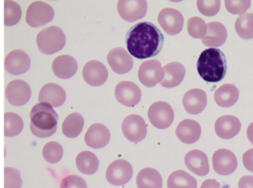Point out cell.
<instances>
[{"mask_svg": "<svg viewBox=\"0 0 253 188\" xmlns=\"http://www.w3.org/2000/svg\"><path fill=\"white\" fill-rule=\"evenodd\" d=\"M164 43V36L159 29L150 22L133 25L126 34V44L130 56L146 59L157 55Z\"/></svg>", "mask_w": 253, "mask_h": 188, "instance_id": "1", "label": "cell"}, {"mask_svg": "<svg viewBox=\"0 0 253 188\" xmlns=\"http://www.w3.org/2000/svg\"><path fill=\"white\" fill-rule=\"evenodd\" d=\"M226 59L218 48H207L199 56L197 71L200 77L209 83L221 81L226 73Z\"/></svg>", "mask_w": 253, "mask_h": 188, "instance_id": "2", "label": "cell"}, {"mask_svg": "<svg viewBox=\"0 0 253 188\" xmlns=\"http://www.w3.org/2000/svg\"><path fill=\"white\" fill-rule=\"evenodd\" d=\"M57 129V113L48 104L39 102L30 112V130L39 138L52 136Z\"/></svg>", "mask_w": 253, "mask_h": 188, "instance_id": "3", "label": "cell"}, {"mask_svg": "<svg viewBox=\"0 0 253 188\" xmlns=\"http://www.w3.org/2000/svg\"><path fill=\"white\" fill-rule=\"evenodd\" d=\"M65 34L63 31L55 26L47 27L37 34V45L43 54H53L61 50L65 45Z\"/></svg>", "mask_w": 253, "mask_h": 188, "instance_id": "4", "label": "cell"}, {"mask_svg": "<svg viewBox=\"0 0 253 188\" xmlns=\"http://www.w3.org/2000/svg\"><path fill=\"white\" fill-rule=\"evenodd\" d=\"M53 9L43 1H35L27 9L26 23L33 28L42 27L53 19Z\"/></svg>", "mask_w": 253, "mask_h": 188, "instance_id": "5", "label": "cell"}, {"mask_svg": "<svg viewBox=\"0 0 253 188\" xmlns=\"http://www.w3.org/2000/svg\"><path fill=\"white\" fill-rule=\"evenodd\" d=\"M148 118L150 123L158 128H168L174 120V111L171 105L165 101H155L148 108Z\"/></svg>", "mask_w": 253, "mask_h": 188, "instance_id": "6", "label": "cell"}, {"mask_svg": "<svg viewBox=\"0 0 253 188\" xmlns=\"http://www.w3.org/2000/svg\"><path fill=\"white\" fill-rule=\"evenodd\" d=\"M137 77L139 82L148 88L154 87L157 83H160L164 77L163 67L156 59H150L140 64Z\"/></svg>", "mask_w": 253, "mask_h": 188, "instance_id": "7", "label": "cell"}, {"mask_svg": "<svg viewBox=\"0 0 253 188\" xmlns=\"http://www.w3.org/2000/svg\"><path fill=\"white\" fill-rule=\"evenodd\" d=\"M132 176L131 164L123 158L113 161L106 170V178L112 185L121 186L127 183Z\"/></svg>", "mask_w": 253, "mask_h": 188, "instance_id": "8", "label": "cell"}, {"mask_svg": "<svg viewBox=\"0 0 253 188\" xmlns=\"http://www.w3.org/2000/svg\"><path fill=\"white\" fill-rule=\"evenodd\" d=\"M122 131L124 136L133 143L142 141L147 133L146 124L143 118L137 114L127 115L123 120Z\"/></svg>", "mask_w": 253, "mask_h": 188, "instance_id": "9", "label": "cell"}, {"mask_svg": "<svg viewBox=\"0 0 253 188\" xmlns=\"http://www.w3.org/2000/svg\"><path fill=\"white\" fill-rule=\"evenodd\" d=\"M5 97L12 105H24L31 97V88L23 80H13L5 88Z\"/></svg>", "mask_w": 253, "mask_h": 188, "instance_id": "10", "label": "cell"}, {"mask_svg": "<svg viewBox=\"0 0 253 188\" xmlns=\"http://www.w3.org/2000/svg\"><path fill=\"white\" fill-rule=\"evenodd\" d=\"M117 8L121 18L126 22H134L145 16L147 3L145 0H120Z\"/></svg>", "mask_w": 253, "mask_h": 188, "instance_id": "11", "label": "cell"}, {"mask_svg": "<svg viewBox=\"0 0 253 188\" xmlns=\"http://www.w3.org/2000/svg\"><path fill=\"white\" fill-rule=\"evenodd\" d=\"M157 20L163 31L170 35L179 33L183 29V15L174 8L162 9L158 14Z\"/></svg>", "mask_w": 253, "mask_h": 188, "instance_id": "12", "label": "cell"}, {"mask_svg": "<svg viewBox=\"0 0 253 188\" xmlns=\"http://www.w3.org/2000/svg\"><path fill=\"white\" fill-rule=\"evenodd\" d=\"M116 99L125 106L136 105L141 97V91L134 83L129 81L120 82L115 89Z\"/></svg>", "mask_w": 253, "mask_h": 188, "instance_id": "13", "label": "cell"}, {"mask_svg": "<svg viewBox=\"0 0 253 188\" xmlns=\"http://www.w3.org/2000/svg\"><path fill=\"white\" fill-rule=\"evenodd\" d=\"M212 167L220 175H229L237 167L235 155L226 149H218L212 155Z\"/></svg>", "mask_w": 253, "mask_h": 188, "instance_id": "14", "label": "cell"}, {"mask_svg": "<svg viewBox=\"0 0 253 188\" xmlns=\"http://www.w3.org/2000/svg\"><path fill=\"white\" fill-rule=\"evenodd\" d=\"M30 66L31 59L29 55L21 49L10 51L4 59V68L12 75L24 74L29 70Z\"/></svg>", "mask_w": 253, "mask_h": 188, "instance_id": "15", "label": "cell"}, {"mask_svg": "<svg viewBox=\"0 0 253 188\" xmlns=\"http://www.w3.org/2000/svg\"><path fill=\"white\" fill-rule=\"evenodd\" d=\"M107 61L111 69L117 74H126L132 68L133 61L129 53L123 47L111 49L107 55Z\"/></svg>", "mask_w": 253, "mask_h": 188, "instance_id": "16", "label": "cell"}, {"mask_svg": "<svg viewBox=\"0 0 253 188\" xmlns=\"http://www.w3.org/2000/svg\"><path fill=\"white\" fill-rule=\"evenodd\" d=\"M82 77L88 85L98 87L107 81L108 70L102 62L98 60H90L82 69Z\"/></svg>", "mask_w": 253, "mask_h": 188, "instance_id": "17", "label": "cell"}, {"mask_svg": "<svg viewBox=\"0 0 253 188\" xmlns=\"http://www.w3.org/2000/svg\"><path fill=\"white\" fill-rule=\"evenodd\" d=\"M39 101L46 103L51 107L61 106L66 98L63 88L55 83H47L42 87L39 93Z\"/></svg>", "mask_w": 253, "mask_h": 188, "instance_id": "18", "label": "cell"}, {"mask_svg": "<svg viewBox=\"0 0 253 188\" xmlns=\"http://www.w3.org/2000/svg\"><path fill=\"white\" fill-rule=\"evenodd\" d=\"M84 141L90 148L101 149L109 143L110 131L105 125L101 123H94L86 131Z\"/></svg>", "mask_w": 253, "mask_h": 188, "instance_id": "19", "label": "cell"}, {"mask_svg": "<svg viewBox=\"0 0 253 188\" xmlns=\"http://www.w3.org/2000/svg\"><path fill=\"white\" fill-rule=\"evenodd\" d=\"M182 102L188 113L199 114L207 105V94L201 89H191L184 94Z\"/></svg>", "mask_w": 253, "mask_h": 188, "instance_id": "20", "label": "cell"}, {"mask_svg": "<svg viewBox=\"0 0 253 188\" xmlns=\"http://www.w3.org/2000/svg\"><path fill=\"white\" fill-rule=\"evenodd\" d=\"M240 121L233 115H222L215 120L214 131L221 139H231L240 131Z\"/></svg>", "mask_w": 253, "mask_h": 188, "instance_id": "21", "label": "cell"}, {"mask_svg": "<svg viewBox=\"0 0 253 188\" xmlns=\"http://www.w3.org/2000/svg\"><path fill=\"white\" fill-rule=\"evenodd\" d=\"M184 161L188 169L197 175L204 176L210 171L207 155L200 150H192L184 157Z\"/></svg>", "mask_w": 253, "mask_h": 188, "instance_id": "22", "label": "cell"}, {"mask_svg": "<svg viewBox=\"0 0 253 188\" xmlns=\"http://www.w3.org/2000/svg\"><path fill=\"white\" fill-rule=\"evenodd\" d=\"M175 134L181 142L194 144L201 136V126L193 119H184L177 125Z\"/></svg>", "mask_w": 253, "mask_h": 188, "instance_id": "23", "label": "cell"}, {"mask_svg": "<svg viewBox=\"0 0 253 188\" xmlns=\"http://www.w3.org/2000/svg\"><path fill=\"white\" fill-rule=\"evenodd\" d=\"M77 61L71 55H59L51 64L53 74L59 79H69L77 71Z\"/></svg>", "mask_w": 253, "mask_h": 188, "instance_id": "24", "label": "cell"}, {"mask_svg": "<svg viewBox=\"0 0 253 188\" xmlns=\"http://www.w3.org/2000/svg\"><path fill=\"white\" fill-rule=\"evenodd\" d=\"M227 37V31L225 27L219 22H210L207 25V32L202 38L205 45L216 48L222 45Z\"/></svg>", "mask_w": 253, "mask_h": 188, "instance_id": "25", "label": "cell"}, {"mask_svg": "<svg viewBox=\"0 0 253 188\" xmlns=\"http://www.w3.org/2000/svg\"><path fill=\"white\" fill-rule=\"evenodd\" d=\"M164 77L160 85L164 88H174L181 84L185 77V67L180 62H170L163 66Z\"/></svg>", "mask_w": 253, "mask_h": 188, "instance_id": "26", "label": "cell"}, {"mask_svg": "<svg viewBox=\"0 0 253 188\" xmlns=\"http://www.w3.org/2000/svg\"><path fill=\"white\" fill-rule=\"evenodd\" d=\"M239 91L232 84H224L220 86L214 93V100L221 107L232 106L238 99Z\"/></svg>", "mask_w": 253, "mask_h": 188, "instance_id": "27", "label": "cell"}, {"mask_svg": "<svg viewBox=\"0 0 253 188\" xmlns=\"http://www.w3.org/2000/svg\"><path fill=\"white\" fill-rule=\"evenodd\" d=\"M137 188H162V177L160 173L152 168L145 167L141 169L136 175Z\"/></svg>", "mask_w": 253, "mask_h": 188, "instance_id": "28", "label": "cell"}, {"mask_svg": "<svg viewBox=\"0 0 253 188\" xmlns=\"http://www.w3.org/2000/svg\"><path fill=\"white\" fill-rule=\"evenodd\" d=\"M84 119L80 113L73 112L68 114L62 122V133L67 138L77 137L83 129Z\"/></svg>", "mask_w": 253, "mask_h": 188, "instance_id": "29", "label": "cell"}, {"mask_svg": "<svg viewBox=\"0 0 253 188\" xmlns=\"http://www.w3.org/2000/svg\"><path fill=\"white\" fill-rule=\"evenodd\" d=\"M77 169L84 174H93L99 167V159L95 154L89 151H83L76 157Z\"/></svg>", "mask_w": 253, "mask_h": 188, "instance_id": "30", "label": "cell"}, {"mask_svg": "<svg viewBox=\"0 0 253 188\" xmlns=\"http://www.w3.org/2000/svg\"><path fill=\"white\" fill-rule=\"evenodd\" d=\"M168 188H197V180L184 170H175L167 179Z\"/></svg>", "mask_w": 253, "mask_h": 188, "instance_id": "31", "label": "cell"}, {"mask_svg": "<svg viewBox=\"0 0 253 188\" xmlns=\"http://www.w3.org/2000/svg\"><path fill=\"white\" fill-rule=\"evenodd\" d=\"M235 31L243 39L253 38V13L239 15L235 21Z\"/></svg>", "mask_w": 253, "mask_h": 188, "instance_id": "32", "label": "cell"}, {"mask_svg": "<svg viewBox=\"0 0 253 188\" xmlns=\"http://www.w3.org/2000/svg\"><path fill=\"white\" fill-rule=\"evenodd\" d=\"M23 120L20 115L14 112H6L4 114V135L6 137H14L23 130Z\"/></svg>", "mask_w": 253, "mask_h": 188, "instance_id": "33", "label": "cell"}, {"mask_svg": "<svg viewBox=\"0 0 253 188\" xmlns=\"http://www.w3.org/2000/svg\"><path fill=\"white\" fill-rule=\"evenodd\" d=\"M22 11L19 4L15 1L8 0L4 2V25L7 27L15 26L21 19Z\"/></svg>", "mask_w": 253, "mask_h": 188, "instance_id": "34", "label": "cell"}, {"mask_svg": "<svg viewBox=\"0 0 253 188\" xmlns=\"http://www.w3.org/2000/svg\"><path fill=\"white\" fill-rule=\"evenodd\" d=\"M42 155L47 162L56 163L62 157L63 149H62L61 145L57 142H54V141L48 142L43 146Z\"/></svg>", "mask_w": 253, "mask_h": 188, "instance_id": "35", "label": "cell"}, {"mask_svg": "<svg viewBox=\"0 0 253 188\" xmlns=\"http://www.w3.org/2000/svg\"><path fill=\"white\" fill-rule=\"evenodd\" d=\"M188 33L194 38H203L207 32V24L200 17H191L187 22Z\"/></svg>", "mask_w": 253, "mask_h": 188, "instance_id": "36", "label": "cell"}, {"mask_svg": "<svg viewBox=\"0 0 253 188\" xmlns=\"http://www.w3.org/2000/svg\"><path fill=\"white\" fill-rule=\"evenodd\" d=\"M22 179L20 171L15 167L4 168V188H21Z\"/></svg>", "mask_w": 253, "mask_h": 188, "instance_id": "37", "label": "cell"}, {"mask_svg": "<svg viewBox=\"0 0 253 188\" xmlns=\"http://www.w3.org/2000/svg\"><path fill=\"white\" fill-rule=\"evenodd\" d=\"M198 10L205 16H214L220 8L219 0H199L197 1Z\"/></svg>", "mask_w": 253, "mask_h": 188, "instance_id": "38", "label": "cell"}, {"mask_svg": "<svg viewBox=\"0 0 253 188\" xmlns=\"http://www.w3.org/2000/svg\"><path fill=\"white\" fill-rule=\"evenodd\" d=\"M251 2L249 0H226L224 5L226 10L231 14H244L245 11L250 7Z\"/></svg>", "mask_w": 253, "mask_h": 188, "instance_id": "39", "label": "cell"}, {"mask_svg": "<svg viewBox=\"0 0 253 188\" xmlns=\"http://www.w3.org/2000/svg\"><path fill=\"white\" fill-rule=\"evenodd\" d=\"M60 188H87L85 180L75 174H70L65 176L59 185Z\"/></svg>", "mask_w": 253, "mask_h": 188, "instance_id": "40", "label": "cell"}, {"mask_svg": "<svg viewBox=\"0 0 253 188\" xmlns=\"http://www.w3.org/2000/svg\"><path fill=\"white\" fill-rule=\"evenodd\" d=\"M242 162L246 169L253 172V149H249L243 154Z\"/></svg>", "mask_w": 253, "mask_h": 188, "instance_id": "41", "label": "cell"}, {"mask_svg": "<svg viewBox=\"0 0 253 188\" xmlns=\"http://www.w3.org/2000/svg\"><path fill=\"white\" fill-rule=\"evenodd\" d=\"M238 188H253V176L244 175L238 180Z\"/></svg>", "mask_w": 253, "mask_h": 188, "instance_id": "42", "label": "cell"}, {"mask_svg": "<svg viewBox=\"0 0 253 188\" xmlns=\"http://www.w3.org/2000/svg\"><path fill=\"white\" fill-rule=\"evenodd\" d=\"M201 188H220V185L215 179H207L202 183Z\"/></svg>", "mask_w": 253, "mask_h": 188, "instance_id": "43", "label": "cell"}, {"mask_svg": "<svg viewBox=\"0 0 253 188\" xmlns=\"http://www.w3.org/2000/svg\"><path fill=\"white\" fill-rule=\"evenodd\" d=\"M246 135H247V138L250 141V143L253 145V122L248 125L247 130H246Z\"/></svg>", "mask_w": 253, "mask_h": 188, "instance_id": "44", "label": "cell"}]
</instances>
